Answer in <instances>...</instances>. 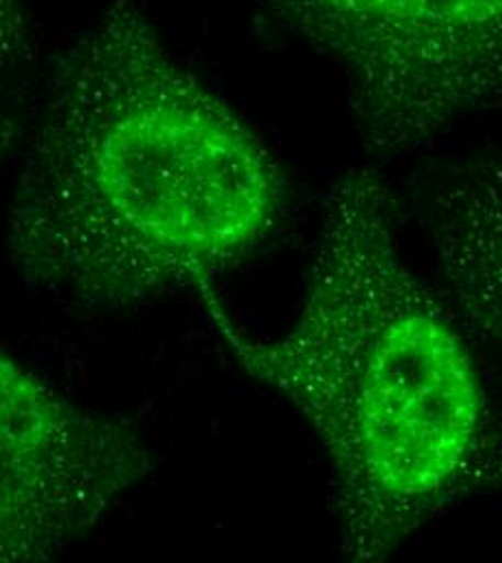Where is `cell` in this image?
Segmentation results:
<instances>
[{
  "label": "cell",
  "instance_id": "277c9868",
  "mask_svg": "<svg viewBox=\"0 0 502 563\" xmlns=\"http://www.w3.org/2000/svg\"><path fill=\"white\" fill-rule=\"evenodd\" d=\"M149 471L131 422L80 406L0 353V563L59 558Z\"/></svg>",
  "mask_w": 502,
  "mask_h": 563
},
{
  "label": "cell",
  "instance_id": "7a4b0ae2",
  "mask_svg": "<svg viewBox=\"0 0 502 563\" xmlns=\"http://www.w3.org/2000/svg\"><path fill=\"white\" fill-rule=\"evenodd\" d=\"M198 292L227 352L319 438L352 562L388 560L450 505L501 486V408L459 314L401 256L375 172L332 189L285 336L245 334L213 286Z\"/></svg>",
  "mask_w": 502,
  "mask_h": 563
},
{
  "label": "cell",
  "instance_id": "6da1fadb",
  "mask_svg": "<svg viewBox=\"0 0 502 563\" xmlns=\"http://www.w3.org/2000/svg\"><path fill=\"white\" fill-rule=\"evenodd\" d=\"M285 209L269 147L169 53L140 4L115 0L48 78L9 247L33 286L124 308L213 286Z\"/></svg>",
  "mask_w": 502,
  "mask_h": 563
},
{
  "label": "cell",
  "instance_id": "3957f363",
  "mask_svg": "<svg viewBox=\"0 0 502 563\" xmlns=\"http://www.w3.org/2000/svg\"><path fill=\"white\" fill-rule=\"evenodd\" d=\"M260 2L343 70L370 154H403L502 111V0Z\"/></svg>",
  "mask_w": 502,
  "mask_h": 563
},
{
  "label": "cell",
  "instance_id": "8992f818",
  "mask_svg": "<svg viewBox=\"0 0 502 563\" xmlns=\"http://www.w3.org/2000/svg\"><path fill=\"white\" fill-rule=\"evenodd\" d=\"M31 53L29 0H0V158L18 140Z\"/></svg>",
  "mask_w": 502,
  "mask_h": 563
},
{
  "label": "cell",
  "instance_id": "5b68a950",
  "mask_svg": "<svg viewBox=\"0 0 502 563\" xmlns=\"http://www.w3.org/2000/svg\"><path fill=\"white\" fill-rule=\"evenodd\" d=\"M430 219L448 301L502 371V143L437 180Z\"/></svg>",
  "mask_w": 502,
  "mask_h": 563
}]
</instances>
